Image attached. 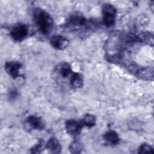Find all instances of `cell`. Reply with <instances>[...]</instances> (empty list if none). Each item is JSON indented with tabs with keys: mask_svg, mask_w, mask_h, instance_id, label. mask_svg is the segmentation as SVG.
Masks as SVG:
<instances>
[{
	"mask_svg": "<svg viewBox=\"0 0 154 154\" xmlns=\"http://www.w3.org/2000/svg\"><path fill=\"white\" fill-rule=\"evenodd\" d=\"M33 19L39 31L43 35L49 34L54 26V20L46 11L36 8L33 11Z\"/></svg>",
	"mask_w": 154,
	"mask_h": 154,
	"instance_id": "cell-1",
	"label": "cell"
},
{
	"mask_svg": "<svg viewBox=\"0 0 154 154\" xmlns=\"http://www.w3.org/2000/svg\"><path fill=\"white\" fill-rule=\"evenodd\" d=\"M116 8L111 4L106 3L102 6L103 23L107 27L112 26L116 22Z\"/></svg>",
	"mask_w": 154,
	"mask_h": 154,
	"instance_id": "cell-2",
	"label": "cell"
},
{
	"mask_svg": "<svg viewBox=\"0 0 154 154\" xmlns=\"http://www.w3.org/2000/svg\"><path fill=\"white\" fill-rule=\"evenodd\" d=\"M28 28L26 25L23 23H19L11 28L10 31V35L11 38L16 42H21L28 35Z\"/></svg>",
	"mask_w": 154,
	"mask_h": 154,
	"instance_id": "cell-3",
	"label": "cell"
},
{
	"mask_svg": "<svg viewBox=\"0 0 154 154\" xmlns=\"http://www.w3.org/2000/svg\"><path fill=\"white\" fill-rule=\"evenodd\" d=\"M83 126L82 121H77L74 119L67 120L65 123V128L67 134L72 137L79 135Z\"/></svg>",
	"mask_w": 154,
	"mask_h": 154,
	"instance_id": "cell-4",
	"label": "cell"
},
{
	"mask_svg": "<svg viewBox=\"0 0 154 154\" xmlns=\"http://www.w3.org/2000/svg\"><path fill=\"white\" fill-rule=\"evenodd\" d=\"M25 128L26 130H42L45 128V123L41 117L31 115L28 116L25 121Z\"/></svg>",
	"mask_w": 154,
	"mask_h": 154,
	"instance_id": "cell-5",
	"label": "cell"
},
{
	"mask_svg": "<svg viewBox=\"0 0 154 154\" xmlns=\"http://www.w3.org/2000/svg\"><path fill=\"white\" fill-rule=\"evenodd\" d=\"M22 66L20 63L14 61H7L4 66L6 72L14 79L20 76L19 71Z\"/></svg>",
	"mask_w": 154,
	"mask_h": 154,
	"instance_id": "cell-6",
	"label": "cell"
},
{
	"mask_svg": "<svg viewBox=\"0 0 154 154\" xmlns=\"http://www.w3.org/2000/svg\"><path fill=\"white\" fill-rule=\"evenodd\" d=\"M51 45L57 50H62L65 49L69 45V40L64 36L55 35L52 37L50 40Z\"/></svg>",
	"mask_w": 154,
	"mask_h": 154,
	"instance_id": "cell-7",
	"label": "cell"
},
{
	"mask_svg": "<svg viewBox=\"0 0 154 154\" xmlns=\"http://www.w3.org/2000/svg\"><path fill=\"white\" fill-rule=\"evenodd\" d=\"M55 71L58 75L61 76L63 79H66L69 76H70L73 73L70 64L67 62H62L60 63L55 67Z\"/></svg>",
	"mask_w": 154,
	"mask_h": 154,
	"instance_id": "cell-8",
	"label": "cell"
},
{
	"mask_svg": "<svg viewBox=\"0 0 154 154\" xmlns=\"http://www.w3.org/2000/svg\"><path fill=\"white\" fill-rule=\"evenodd\" d=\"M87 20L85 17L79 13H75L72 14L67 21V26H81L86 24Z\"/></svg>",
	"mask_w": 154,
	"mask_h": 154,
	"instance_id": "cell-9",
	"label": "cell"
},
{
	"mask_svg": "<svg viewBox=\"0 0 154 154\" xmlns=\"http://www.w3.org/2000/svg\"><path fill=\"white\" fill-rule=\"evenodd\" d=\"M103 138L107 144L111 146L117 145L120 142V138L119 134L113 130H109L106 131L104 134Z\"/></svg>",
	"mask_w": 154,
	"mask_h": 154,
	"instance_id": "cell-10",
	"label": "cell"
},
{
	"mask_svg": "<svg viewBox=\"0 0 154 154\" xmlns=\"http://www.w3.org/2000/svg\"><path fill=\"white\" fill-rule=\"evenodd\" d=\"M45 147L53 153H60L61 151V144L55 137L50 138L46 144Z\"/></svg>",
	"mask_w": 154,
	"mask_h": 154,
	"instance_id": "cell-11",
	"label": "cell"
},
{
	"mask_svg": "<svg viewBox=\"0 0 154 154\" xmlns=\"http://www.w3.org/2000/svg\"><path fill=\"white\" fill-rule=\"evenodd\" d=\"M84 78L81 73L73 72L69 79L70 85L73 88H79L83 85Z\"/></svg>",
	"mask_w": 154,
	"mask_h": 154,
	"instance_id": "cell-12",
	"label": "cell"
},
{
	"mask_svg": "<svg viewBox=\"0 0 154 154\" xmlns=\"http://www.w3.org/2000/svg\"><path fill=\"white\" fill-rule=\"evenodd\" d=\"M81 121L84 126H86L88 128L94 126L96 123V119L95 116L90 114H87Z\"/></svg>",
	"mask_w": 154,
	"mask_h": 154,
	"instance_id": "cell-13",
	"label": "cell"
},
{
	"mask_svg": "<svg viewBox=\"0 0 154 154\" xmlns=\"http://www.w3.org/2000/svg\"><path fill=\"white\" fill-rule=\"evenodd\" d=\"M69 149L72 153H80L82 151L83 145L78 141H74L70 144Z\"/></svg>",
	"mask_w": 154,
	"mask_h": 154,
	"instance_id": "cell-14",
	"label": "cell"
},
{
	"mask_svg": "<svg viewBox=\"0 0 154 154\" xmlns=\"http://www.w3.org/2000/svg\"><path fill=\"white\" fill-rule=\"evenodd\" d=\"M154 151H153V147L147 144V143H144V144H142L138 148V153H153Z\"/></svg>",
	"mask_w": 154,
	"mask_h": 154,
	"instance_id": "cell-15",
	"label": "cell"
},
{
	"mask_svg": "<svg viewBox=\"0 0 154 154\" xmlns=\"http://www.w3.org/2000/svg\"><path fill=\"white\" fill-rule=\"evenodd\" d=\"M42 147V142H38L37 144H35L34 146H33L31 149V153H40Z\"/></svg>",
	"mask_w": 154,
	"mask_h": 154,
	"instance_id": "cell-16",
	"label": "cell"
},
{
	"mask_svg": "<svg viewBox=\"0 0 154 154\" xmlns=\"http://www.w3.org/2000/svg\"><path fill=\"white\" fill-rule=\"evenodd\" d=\"M17 95V90L16 89H13L11 91H10V98L13 97V99L16 97Z\"/></svg>",
	"mask_w": 154,
	"mask_h": 154,
	"instance_id": "cell-17",
	"label": "cell"
}]
</instances>
